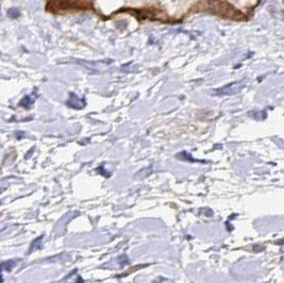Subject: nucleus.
<instances>
[{
    "instance_id": "obj_1",
    "label": "nucleus",
    "mask_w": 284,
    "mask_h": 283,
    "mask_svg": "<svg viewBox=\"0 0 284 283\" xmlns=\"http://www.w3.org/2000/svg\"><path fill=\"white\" fill-rule=\"evenodd\" d=\"M8 16L11 18H18L20 16V11L16 8H12L8 10Z\"/></svg>"
}]
</instances>
